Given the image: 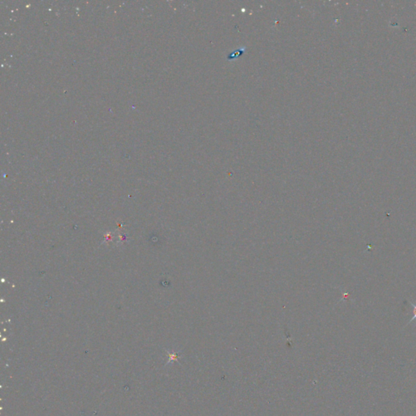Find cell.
<instances>
[{"instance_id": "obj_1", "label": "cell", "mask_w": 416, "mask_h": 416, "mask_svg": "<svg viewBox=\"0 0 416 416\" xmlns=\"http://www.w3.org/2000/svg\"><path fill=\"white\" fill-rule=\"evenodd\" d=\"M245 50H246V48L241 49V50H238V51H234V52H232V54H229V55H228V58H227V59H228V60H233V58L236 57L237 55V56H238V55H239V54L243 53L244 51H245Z\"/></svg>"}, {"instance_id": "obj_2", "label": "cell", "mask_w": 416, "mask_h": 416, "mask_svg": "<svg viewBox=\"0 0 416 416\" xmlns=\"http://www.w3.org/2000/svg\"><path fill=\"white\" fill-rule=\"evenodd\" d=\"M410 305L412 306V308H413V317H412V320H410V323H412L413 320H416V304L412 303H409Z\"/></svg>"}]
</instances>
